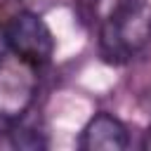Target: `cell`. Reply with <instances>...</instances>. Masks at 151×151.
Listing matches in <instances>:
<instances>
[{"label":"cell","instance_id":"obj_5","mask_svg":"<svg viewBox=\"0 0 151 151\" xmlns=\"http://www.w3.org/2000/svg\"><path fill=\"white\" fill-rule=\"evenodd\" d=\"M7 134H9V144H12L14 149H45V146H47L42 132L24 125V120H19L17 125H12V127L7 130Z\"/></svg>","mask_w":151,"mask_h":151},{"label":"cell","instance_id":"obj_3","mask_svg":"<svg viewBox=\"0 0 151 151\" xmlns=\"http://www.w3.org/2000/svg\"><path fill=\"white\" fill-rule=\"evenodd\" d=\"M9 52L19 57L21 61L40 68L45 66L54 54V35L50 26L42 21V17L33 12H17L9 24L5 26Z\"/></svg>","mask_w":151,"mask_h":151},{"label":"cell","instance_id":"obj_7","mask_svg":"<svg viewBox=\"0 0 151 151\" xmlns=\"http://www.w3.org/2000/svg\"><path fill=\"white\" fill-rule=\"evenodd\" d=\"M142 146H144L146 151H151V127L146 130V134H144V142H142Z\"/></svg>","mask_w":151,"mask_h":151},{"label":"cell","instance_id":"obj_4","mask_svg":"<svg viewBox=\"0 0 151 151\" xmlns=\"http://www.w3.org/2000/svg\"><path fill=\"white\" fill-rule=\"evenodd\" d=\"M130 144L127 127L111 113H94L78 137L83 151H123Z\"/></svg>","mask_w":151,"mask_h":151},{"label":"cell","instance_id":"obj_6","mask_svg":"<svg viewBox=\"0 0 151 151\" xmlns=\"http://www.w3.org/2000/svg\"><path fill=\"white\" fill-rule=\"evenodd\" d=\"M7 52H9V42H7V31H5V26L0 24V61L7 57Z\"/></svg>","mask_w":151,"mask_h":151},{"label":"cell","instance_id":"obj_1","mask_svg":"<svg viewBox=\"0 0 151 151\" xmlns=\"http://www.w3.org/2000/svg\"><path fill=\"white\" fill-rule=\"evenodd\" d=\"M151 40V7L146 0H116L99 28V54L109 64H125Z\"/></svg>","mask_w":151,"mask_h":151},{"label":"cell","instance_id":"obj_2","mask_svg":"<svg viewBox=\"0 0 151 151\" xmlns=\"http://www.w3.org/2000/svg\"><path fill=\"white\" fill-rule=\"evenodd\" d=\"M35 66L19 57L0 61V130H9L28 113L35 99Z\"/></svg>","mask_w":151,"mask_h":151}]
</instances>
